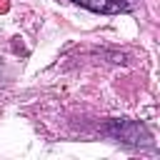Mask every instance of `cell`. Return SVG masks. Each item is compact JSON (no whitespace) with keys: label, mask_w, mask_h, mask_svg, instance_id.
Wrapping results in <instances>:
<instances>
[{"label":"cell","mask_w":160,"mask_h":160,"mask_svg":"<svg viewBox=\"0 0 160 160\" xmlns=\"http://www.w3.org/2000/svg\"><path fill=\"white\" fill-rule=\"evenodd\" d=\"M102 130H105V135H110V138H115V140H120L125 145H152L148 128L142 122H138V120H125V118L108 120Z\"/></svg>","instance_id":"1"},{"label":"cell","mask_w":160,"mask_h":160,"mask_svg":"<svg viewBox=\"0 0 160 160\" xmlns=\"http://www.w3.org/2000/svg\"><path fill=\"white\" fill-rule=\"evenodd\" d=\"M92 12H105V15H112V12H125L130 10V2L128 0H72Z\"/></svg>","instance_id":"2"},{"label":"cell","mask_w":160,"mask_h":160,"mask_svg":"<svg viewBox=\"0 0 160 160\" xmlns=\"http://www.w3.org/2000/svg\"><path fill=\"white\" fill-rule=\"evenodd\" d=\"M10 10V0H0V15Z\"/></svg>","instance_id":"3"}]
</instances>
